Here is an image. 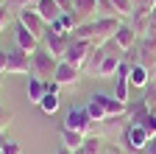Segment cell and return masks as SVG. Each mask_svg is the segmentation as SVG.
I'll return each mask as SVG.
<instances>
[{
  "label": "cell",
  "mask_w": 156,
  "mask_h": 154,
  "mask_svg": "<svg viewBox=\"0 0 156 154\" xmlns=\"http://www.w3.org/2000/svg\"><path fill=\"white\" fill-rule=\"evenodd\" d=\"M140 126H142V129L151 134V137H153V134H156V112H148L145 118L140 121Z\"/></svg>",
  "instance_id": "cb8c5ba5"
},
{
  "label": "cell",
  "mask_w": 156,
  "mask_h": 154,
  "mask_svg": "<svg viewBox=\"0 0 156 154\" xmlns=\"http://www.w3.org/2000/svg\"><path fill=\"white\" fill-rule=\"evenodd\" d=\"M148 140H151V134H148L140 123H128V126L123 129V143H126V148H128L131 154H142V148L148 146Z\"/></svg>",
  "instance_id": "52a82bcc"
},
{
  "label": "cell",
  "mask_w": 156,
  "mask_h": 154,
  "mask_svg": "<svg viewBox=\"0 0 156 154\" xmlns=\"http://www.w3.org/2000/svg\"><path fill=\"white\" fill-rule=\"evenodd\" d=\"M73 14H75L78 25L95 20L98 17V0H73Z\"/></svg>",
  "instance_id": "4fadbf2b"
},
{
  "label": "cell",
  "mask_w": 156,
  "mask_h": 154,
  "mask_svg": "<svg viewBox=\"0 0 156 154\" xmlns=\"http://www.w3.org/2000/svg\"><path fill=\"white\" fill-rule=\"evenodd\" d=\"M87 112L92 115L95 123H101L106 118H114V115H126L128 112V104L117 101L114 95H103V92H95L92 98L87 101Z\"/></svg>",
  "instance_id": "6da1fadb"
},
{
  "label": "cell",
  "mask_w": 156,
  "mask_h": 154,
  "mask_svg": "<svg viewBox=\"0 0 156 154\" xmlns=\"http://www.w3.org/2000/svg\"><path fill=\"white\" fill-rule=\"evenodd\" d=\"M25 73H31V53L20 51V48L9 51V62H6V76H25Z\"/></svg>",
  "instance_id": "9c48e42d"
},
{
  "label": "cell",
  "mask_w": 156,
  "mask_h": 154,
  "mask_svg": "<svg viewBox=\"0 0 156 154\" xmlns=\"http://www.w3.org/2000/svg\"><path fill=\"white\" fill-rule=\"evenodd\" d=\"M0 84H3V73H0Z\"/></svg>",
  "instance_id": "836d02e7"
},
{
  "label": "cell",
  "mask_w": 156,
  "mask_h": 154,
  "mask_svg": "<svg viewBox=\"0 0 156 154\" xmlns=\"http://www.w3.org/2000/svg\"><path fill=\"white\" fill-rule=\"evenodd\" d=\"M103 59H106V45H98V48L89 53V59H87V65H84V73L92 76V79H98V70H101Z\"/></svg>",
  "instance_id": "ac0fdd59"
},
{
  "label": "cell",
  "mask_w": 156,
  "mask_h": 154,
  "mask_svg": "<svg viewBox=\"0 0 156 154\" xmlns=\"http://www.w3.org/2000/svg\"><path fill=\"white\" fill-rule=\"evenodd\" d=\"M78 79H81V70L73 67V65H70V62H64V59H58L56 73H53V81H56L58 87H75V84H78Z\"/></svg>",
  "instance_id": "30bf717a"
},
{
  "label": "cell",
  "mask_w": 156,
  "mask_h": 154,
  "mask_svg": "<svg viewBox=\"0 0 156 154\" xmlns=\"http://www.w3.org/2000/svg\"><path fill=\"white\" fill-rule=\"evenodd\" d=\"M84 140H87V137H84L81 132H73V129L62 126V146H64V148H70V151H81Z\"/></svg>",
  "instance_id": "d6986e66"
},
{
  "label": "cell",
  "mask_w": 156,
  "mask_h": 154,
  "mask_svg": "<svg viewBox=\"0 0 156 154\" xmlns=\"http://www.w3.org/2000/svg\"><path fill=\"white\" fill-rule=\"evenodd\" d=\"M39 109H42L45 115H56V109H58V92H45V98L36 104Z\"/></svg>",
  "instance_id": "7402d4cb"
},
{
  "label": "cell",
  "mask_w": 156,
  "mask_h": 154,
  "mask_svg": "<svg viewBox=\"0 0 156 154\" xmlns=\"http://www.w3.org/2000/svg\"><path fill=\"white\" fill-rule=\"evenodd\" d=\"M142 154H156V134H153V137L148 140V146L142 148Z\"/></svg>",
  "instance_id": "f1b7e54d"
},
{
  "label": "cell",
  "mask_w": 156,
  "mask_h": 154,
  "mask_svg": "<svg viewBox=\"0 0 156 154\" xmlns=\"http://www.w3.org/2000/svg\"><path fill=\"white\" fill-rule=\"evenodd\" d=\"M73 42V34H64V31H58L56 25H48V34L42 36V48L48 53H53L56 59H64V53Z\"/></svg>",
  "instance_id": "5b68a950"
},
{
  "label": "cell",
  "mask_w": 156,
  "mask_h": 154,
  "mask_svg": "<svg viewBox=\"0 0 156 154\" xmlns=\"http://www.w3.org/2000/svg\"><path fill=\"white\" fill-rule=\"evenodd\" d=\"M58 59L53 53H48L45 48H39L31 53V76L34 79H42V81H53V73H56Z\"/></svg>",
  "instance_id": "7a4b0ae2"
},
{
  "label": "cell",
  "mask_w": 156,
  "mask_h": 154,
  "mask_svg": "<svg viewBox=\"0 0 156 154\" xmlns=\"http://www.w3.org/2000/svg\"><path fill=\"white\" fill-rule=\"evenodd\" d=\"M98 17H117L120 20V14H117L112 0H98Z\"/></svg>",
  "instance_id": "603a6c76"
},
{
  "label": "cell",
  "mask_w": 156,
  "mask_h": 154,
  "mask_svg": "<svg viewBox=\"0 0 156 154\" xmlns=\"http://www.w3.org/2000/svg\"><path fill=\"white\" fill-rule=\"evenodd\" d=\"M101 154H126V151H123V148H120V146H114V143H106V146H103V151H101Z\"/></svg>",
  "instance_id": "83f0119b"
},
{
  "label": "cell",
  "mask_w": 156,
  "mask_h": 154,
  "mask_svg": "<svg viewBox=\"0 0 156 154\" xmlns=\"http://www.w3.org/2000/svg\"><path fill=\"white\" fill-rule=\"evenodd\" d=\"M134 3H136V0H134Z\"/></svg>",
  "instance_id": "e575fe53"
},
{
  "label": "cell",
  "mask_w": 156,
  "mask_h": 154,
  "mask_svg": "<svg viewBox=\"0 0 156 154\" xmlns=\"http://www.w3.org/2000/svg\"><path fill=\"white\" fill-rule=\"evenodd\" d=\"M14 39H17V48H20V51H25V53H34V51L42 48V42H39L28 28H23L20 23H17V31H14Z\"/></svg>",
  "instance_id": "5bb4252c"
},
{
  "label": "cell",
  "mask_w": 156,
  "mask_h": 154,
  "mask_svg": "<svg viewBox=\"0 0 156 154\" xmlns=\"http://www.w3.org/2000/svg\"><path fill=\"white\" fill-rule=\"evenodd\" d=\"M0 154H23V146H20L17 140H9L6 146H3V151Z\"/></svg>",
  "instance_id": "4316f807"
},
{
  "label": "cell",
  "mask_w": 156,
  "mask_h": 154,
  "mask_svg": "<svg viewBox=\"0 0 156 154\" xmlns=\"http://www.w3.org/2000/svg\"><path fill=\"white\" fill-rule=\"evenodd\" d=\"M6 3H9L11 9H20V11H23V9H31V6H36L39 0H6Z\"/></svg>",
  "instance_id": "484cf974"
},
{
  "label": "cell",
  "mask_w": 156,
  "mask_h": 154,
  "mask_svg": "<svg viewBox=\"0 0 156 154\" xmlns=\"http://www.w3.org/2000/svg\"><path fill=\"white\" fill-rule=\"evenodd\" d=\"M136 36H140V34L134 31V25H131V23H123L120 28H117V34H114V39H112V42L120 48L123 53H128V51L136 45Z\"/></svg>",
  "instance_id": "7c38bea8"
},
{
  "label": "cell",
  "mask_w": 156,
  "mask_h": 154,
  "mask_svg": "<svg viewBox=\"0 0 156 154\" xmlns=\"http://www.w3.org/2000/svg\"><path fill=\"white\" fill-rule=\"evenodd\" d=\"M128 73H131V65L128 62H123L120 67H117V73H114V98L123 101V104H128V87H131Z\"/></svg>",
  "instance_id": "8fae6325"
},
{
  "label": "cell",
  "mask_w": 156,
  "mask_h": 154,
  "mask_svg": "<svg viewBox=\"0 0 156 154\" xmlns=\"http://www.w3.org/2000/svg\"><path fill=\"white\" fill-rule=\"evenodd\" d=\"M9 143V137H6V129H0V151H3V146Z\"/></svg>",
  "instance_id": "4dcf8cb0"
},
{
  "label": "cell",
  "mask_w": 156,
  "mask_h": 154,
  "mask_svg": "<svg viewBox=\"0 0 156 154\" xmlns=\"http://www.w3.org/2000/svg\"><path fill=\"white\" fill-rule=\"evenodd\" d=\"M56 154H73V151H70V148H64V146H62V148H58V151H56Z\"/></svg>",
  "instance_id": "1f68e13d"
},
{
  "label": "cell",
  "mask_w": 156,
  "mask_h": 154,
  "mask_svg": "<svg viewBox=\"0 0 156 154\" xmlns=\"http://www.w3.org/2000/svg\"><path fill=\"white\" fill-rule=\"evenodd\" d=\"M11 121H14V112L9 107H3V101H0V129H6Z\"/></svg>",
  "instance_id": "d4e9b609"
},
{
  "label": "cell",
  "mask_w": 156,
  "mask_h": 154,
  "mask_svg": "<svg viewBox=\"0 0 156 154\" xmlns=\"http://www.w3.org/2000/svg\"><path fill=\"white\" fill-rule=\"evenodd\" d=\"M17 23L23 25V28H28L39 42H42V36L48 34V23L39 17V11H36L34 6H31V9H23V11H17Z\"/></svg>",
  "instance_id": "8992f818"
},
{
  "label": "cell",
  "mask_w": 156,
  "mask_h": 154,
  "mask_svg": "<svg viewBox=\"0 0 156 154\" xmlns=\"http://www.w3.org/2000/svg\"><path fill=\"white\" fill-rule=\"evenodd\" d=\"M128 81H131V87H136V90H145L153 79H151V70L145 67V65H131V73H128Z\"/></svg>",
  "instance_id": "e0dca14e"
},
{
  "label": "cell",
  "mask_w": 156,
  "mask_h": 154,
  "mask_svg": "<svg viewBox=\"0 0 156 154\" xmlns=\"http://www.w3.org/2000/svg\"><path fill=\"white\" fill-rule=\"evenodd\" d=\"M103 137L101 134H89V137L84 140V146H81V154H101L103 151Z\"/></svg>",
  "instance_id": "44dd1931"
},
{
  "label": "cell",
  "mask_w": 156,
  "mask_h": 154,
  "mask_svg": "<svg viewBox=\"0 0 156 154\" xmlns=\"http://www.w3.org/2000/svg\"><path fill=\"white\" fill-rule=\"evenodd\" d=\"M95 51V45L92 42H84V39H73L70 42V48H67V53H64V62H70L73 67H78L84 73V65H87V59H89V53Z\"/></svg>",
  "instance_id": "ba28073f"
},
{
  "label": "cell",
  "mask_w": 156,
  "mask_h": 154,
  "mask_svg": "<svg viewBox=\"0 0 156 154\" xmlns=\"http://www.w3.org/2000/svg\"><path fill=\"white\" fill-rule=\"evenodd\" d=\"M25 92H28V101H31V104H39V101L45 98V92H48V84H45L42 79H34V76H31Z\"/></svg>",
  "instance_id": "ffe728a7"
},
{
  "label": "cell",
  "mask_w": 156,
  "mask_h": 154,
  "mask_svg": "<svg viewBox=\"0 0 156 154\" xmlns=\"http://www.w3.org/2000/svg\"><path fill=\"white\" fill-rule=\"evenodd\" d=\"M126 121H128L126 115H114V118H106V121H101V123H98V134H101L103 140L109 137V134H117V132L123 134V129L128 126Z\"/></svg>",
  "instance_id": "9a60e30c"
},
{
  "label": "cell",
  "mask_w": 156,
  "mask_h": 154,
  "mask_svg": "<svg viewBox=\"0 0 156 154\" xmlns=\"http://www.w3.org/2000/svg\"><path fill=\"white\" fill-rule=\"evenodd\" d=\"M34 9L39 11V17H42V20H45L48 25H53V23L58 20V17L64 14V11H62V6H58L56 0H39V3H36Z\"/></svg>",
  "instance_id": "2e32d148"
},
{
  "label": "cell",
  "mask_w": 156,
  "mask_h": 154,
  "mask_svg": "<svg viewBox=\"0 0 156 154\" xmlns=\"http://www.w3.org/2000/svg\"><path fill=\"white\" fill-rule=\"evenodd\" d=\"M6 62H9V51H0V73L6 76Z\"/></svg>",
  "instance_id": "f546056e"
},
{
  "label": "cell",
  "mask_w": 156,
  "mask_h": 154,
  "mask_svg": "<svg viewBox=\"0 0 156 154\" xmlns=\"http://www.w3.org/2000/svg\"><path fill=\"white\" fill-rule=\"evenodd\" d=\"M64 126L73 129V132H81L84 137L98 134V123L92 121V115L87 112V107H73V109L67 112V118H64Z\"/></svg>",
  "instance_id": "3957f363"
},
{
  "label": "cell",
  "mask_w": 156,
  "mask_h": 154,
  "mask_svg": "<svg viewBox=\"0 0 156 154\" xmlns=\"http://www.w3.org/2000/svg\"><path fill=\"white\" fill-rule=\"evenodd\" d=\"M123 25V20H117V17H95L92 20V45H106L114 39L117 28Z\"/></svg>",
  "instance_id": "277c9868"
},
{
  "label": "cell",
  "mask_w": 156,
  "mask_h": 154,
  "mask_svg": "<svg viewBox=\"0 0 156 154\" xmlns=\"http://www.w3.org/2000/svg\"><path fill=\"white\" fill-rule=\"evenodd\" d=\"M151 79H153V81H156V65H153V70H151Z\"/></svg>",
  "instance_id": "d6a6232c"
}]
</instances>
